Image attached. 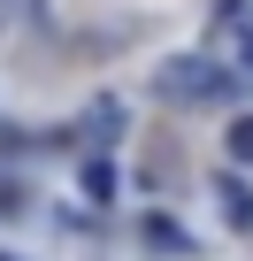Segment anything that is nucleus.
Returning <instances> with one entry per match:
<instances>
[{"label": "nucleus", "instance_id": "423d86ee", "mask_svg": "<svg viewBox=\"0 0 253 261\" xmlns=\"http://www.w3.org/2000/svg\"><path fill=\"white\" fill-rule=\"evenodd\" d=\"M85 192H92V200H107V192H115V169H107V162H100V154H92V162H85Z\"/></svg>", "mask_w": 253, "mask_h": 261}, {"label": "nucleus", "instance_id": "20e7f679", "mask_svg": "<svg viewBox=\"0 0 253 261\" xmlns=\"http://www.w3.org/2000/svg\"><path fill=\"white\" fill-rule=\"evenodd\" d=\"M222 154H230L238 169H253V115H230V130H222Z\"/></svg>", "mask_w": 253, "mask_h": 261}, {"label": "nucleus", "instance_id": "39448f33", "mask_svg": "<svg viewBox=\"0 0 253 261\" xmlns=\"http://www.w3.org/2000/svg\"><path fill=\"white\" fill-rule=\"evenodd\" d=\"M39 16V0H0V39H8V31H23Z\"/></svg>", "mask_w": 253, "mask_h": 261}, {"label": "nucleus", "instance_id": "f03ea898", "mask_svg": "<svg viewBox=\"0 0 253 261\" xmlns=\"http://www.w3.org/2000/svg\"><path fill=\"white\" fill-rule=\"evenodd\" d=\"M215 23H222V39H230V46H238V62H245V69H253V16H245V8H238V0H222V8H215Z\"/></svg>", "mask_w": 253, "mask_h": 261}, {"label": "nucleus", "instance_id": "7ed1b4c3", "mask_svg": "<svg viewBox=\"0 0 253 261\" xmlns=\"http://www.w3.org/2000/svg\"><path fill=\"white\" fill-rule=\"evenodd\" d=\"M215 200H222V215H230V230H253V192H245L238 177H215Z\"/></svg>", "mask_w": 253, "mask_h": 261}, {"label": "nucleus", "instance_id": "0eeeda50", "mask_svg": "<svg viewBox=\"0 0 253 261\" xmlns=\"http://www.w3.org/2000/svg\"><path fill=\"white\" fill-rule=\"evenodd\" d=\"M146 238H154V246H169V253H177V246H184V230H177V223H161V215H154V223H146Z\"/></svg>", "mask_w": 253, "mask_h": 261}, {"label": "nucleus", "instance_id": "f257e3e1", "mask_svg": "<svg viewBox=\"0 0 253 261\" xmlns=\"http://www.w3.org/2000/svg\"><path fill=\"white\" fill-rule=\"evenodd\" d=\"M154 92L177 100V108H207V100H230L238 77H230L215 54H169V62L154 69Z\"/></svg>", "mask_w": 253, "mask_h": 261}]
</instances>
